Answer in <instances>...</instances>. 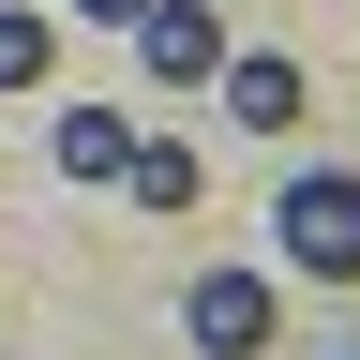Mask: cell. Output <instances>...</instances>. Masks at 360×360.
Segmentation results:
<instances>
[{"instance_id": "1", "label": "cell", "mask_w": 360, "mask_h": 360, "mask_svg": "<svg viewBox=\"0 0 360 360\" xmlns=\"http://www.w3.org/2000/svg\"><path fill=\"white\" fill-rule=\"evenodd\" d=\"M270 255H300L315 285H360V165H300L270 195Z\"/></svg>"}, {"instance_id": "2", "label": "cell", "mask_w": 360, "mask_h": 360, "mask_svg": "<svg viewBox=\"0 0 360 360\" xmlns=\"http://www.w3.org/2000/svg\"><path fill=\"white\" fill-rule=\"evenodd\" d=\"M180 330H195V360H270V330H285V285L270 270H195V300H180Z\"/></svg>"}, {"instance_id": "3", "label": "cell", "mask_w": 360, "mask_h": 360, "mask_svg": "<svg viewBox=\"0 0 360 360\" xmlns=\"http://www.w3.org/2000/svg\"><path fill=\"white\" fill-rule=\"evenodd\" d=\"M120 45H135V75H165V90H210V75H225V0H150V15H135Z\"/></svg>"}, {"instance_id": "4", "label": "cell", "mask_w": 360, "mask_h": 360, "mask_svg": "<svg viewBox=\"0 0 360 360\" xmlns=\"http://www.w3.org/2000/svg\"><path fill=\"white\" fill-rule=\"evenodd\" d=\"M225 120H240V135H300V105H315V75L285 60V45H225Z\"/></svg>"}, {"instance_id": "5", "label": "cell", "mask_w": 360, "mask_h": 360, "mask_svg": "<svg viewBox=\"0 0 360 360\" xmlns=\"http://www.w3.org/2000/svg\"><path fill=\"white\" fill-rule=\"evenodd\" d=\"M45 150H60V180H120V165H135V105H60Z\"/></svg>"}, {"instance_id": "6", "label": "cell", "mask_w": 360, "mask_h": 360, "mask_svg": "<svg viewBox=\"0 0 360 360\" xmlns=\"http://www.w3.org/2000/svg\"><path fill=\"white\" fill-rule=\"evenodd\" d=\"M120 195H135V210H195V150L135 120V165H120Z\"/></svg>"}, {"instance_id": "7", "label": "cell", "mask_w": 360, "mask_h": 360, "mask_svg": "<svg viewBox=\"0 0 360 360\" xmlns=\"http://www.w3.org/2000/svg\"><path fill=\"white\" fill-rule=\"evenodd\" d=\"M45 60H60V30H45L30 0H0V90H45Z\"/></svg>"}, {"instance_id": "8", "label": "cell", "mask_w": 360, "mask_h": 360, "mask_svg": "<svg viewBox=\"0 0 360 360\" xmlns=\"http://www.w3.org/2000/svg\"><path fill=\"white\" fill-rule=\"evenodd\" d=\"M75 15H90V30H135V15H150V0H75Z\"/></svg>"}]
</instances>
